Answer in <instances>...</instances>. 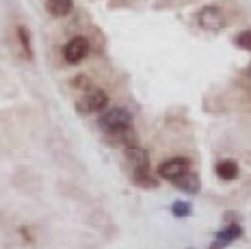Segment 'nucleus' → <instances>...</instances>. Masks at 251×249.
Wrapping results in <instances>:
<instances>
[{
  "instance_id": "nucleus-9",
  "label": "nucleus",
  "mask_w": 251,
  "mask_h": 249,
  "mask_svg": "<svg viewBox=\"0 0 251 249\" xmlns=\"http://www.w3.org/2000/svg\"><path fill=\"white\" fill-rule=\"evenodd\" d=\"M72 0H46V9L54 15V18H63L72 11Z\"/></svg>"
},
{
  "instance_id": "nucleus-5",
  "label": "nucleus",
  "mask_w": 251,
  "mask_h": 249,
  "mask_svg": "<svg viewBox=\"0 0 251 249\" xmlns=\"http://www.w3.org/2000/svg\"><path fill=\"white\" fill-rule=\"evenodd\" d=\"M106 104H108L106 91H102V89H91L85 98H82L80 108H82V111H87V113H98V111H102V108L106 106Z\"/></svg>"
},
{
  "instance_id": "nucleus-4",
  "label": "nucleus",
  "mask_w": 251,
  "mask_h": 249,
  "mask_svg": "<svg viewBox=\"0 0 251 249\" xmlns=\"http://www.w3.org/2000/svg\"><path fill=\"white\" fill-rule=\"evenodd\" d=\"M188 171V160L186 158H169L158 167V175L165 180H177Z\"/></svg>"
},
{
  "instance_id": "nucleus-11",
  "label": "nucleus",
  "mask_w": 251,
  "mask_h": 249,
  "mask_svg": "<svg viewBox=\"0 0 251 249\" xmlns=\"http://www.w3.org/2000/svg\"><path fill=\"white\" fill-rule=\"evenodd\" d=\"M171 212H174V217H177V219H186V217H191V204H186V201H176L174 206H171Z\"/></svg>"
},
{
  "instance_id": "nucleus-13",
  "label": "nucleus",
  "mask_w": 251,
  "mask_h": 249,
  "mask_svg": "<svg viewBox=\"0 0 251 249\" xmlns=\"http://www.w3.org/2000/svg\"><path fill=\"white\" fill-rule=\"evenodd\" d=\"M249 76H251V65H249Z\"/></svg>"
},
{
  "instance_id": "nucleus-10",
  "label": "nucleus",
  "mask_w": 251,
  "mask_h": 249,
  "mask_svg": "<svg viewBox=\"0 0 251 249\" xmlns=\"http://www.w3.org/2000/svg\"><path fill=\"white\" fill-rule=\"evenodd\" d=\"M18 39H20V46H22L26 59H33V46H30V33L26 26H18Z\"/></svg>"
},
{
  "instance_id": "nucleus-7",
  "label": "nucleus",
  "mask_w": 251,
  "mask_h": 249,
  "mask_svg": "<svg viewBox=\"0 0 251 249\" xmlns=\"http://www.w3.org/2000/svg\"><path fill=\"white\" fill-rule=\"evenodd\" d=\"M214 171H217V175L221 180H226V182H229V180H236L238 178V165L234 163V160H221V163L214 167Z\"/></svg>"
},
{
  "instance_id": "nucleus-1",
  "label": "nucleus",
  "mask_w": 251,
  "mask_h": 249,
  "mask_svg": "<svg viewBox=\"0 0 251 249\" xmlns=\"http://www.w3.org/2000/svg\"><path fill=\"white\" fill-rule=\"evenodd\" d=\"M130 124H132V115L126 108H113L100 117L102 130L108 134H122L130 128Z\"/></svg>"
},
{
  "instance_id": "nucleus-3",
  "label": "nucleus",
  "mask_w": 251,
  "mask_h": 249,
  "mask_svg": "<svg viewBox=\"0 0 251 249\" xmlns=\"http://www.w3.org/2000/svg\"><path fill=\"white\" fill-rule=\"evenodd\" d=\"M89 54V41L85 37H74L65 44L63 48V56L67 63H80L82 59Z\"/></svg>"
},
{
  "instance_id": "nucleus-8",
  "label": "nucleus",
  "mask_w": 251,
  "mask_h": 249,
  "mask_svg": "<svg viewBox=\"0 0 251 249\" xmlns=\"http://www.w3.org/2000/svg\"><path fill=\"white\" fill-rule=\"evenodd\" d=\"M174 182H177V189H182L184 193L195 195L197 191H200V178H197L195 174H188V171L184 175H180L177 180H174Z\"/></svg>"
},
{
  "instance_id": "nucleus-12",
  "label": "nucleus",
  "mask_w": 251,
  "mask_h": 249,
  "mask_svg": "<svg viewBox=\"0 0 251 249\" xmlns=\"http://www.w3.org/2000/svg\"><path fill=\"white\" fill-rule=\"evenodd\" d=\"M236 46L243 50H251V30H243L236 35Z\"/></svg>"
},
{
  "instance_id": "nucleus-2",
  "label": "nucleus",
  "mask_w": 251,
  "mask_h": 249,
  "mask_svg": "<svg viewBox=\"0 0 251 249\" xmlns=\"http://www.w3.org/2000/svg\"><path fill=\"white\" fill-rule=\"evenodd\" d=\"M197 22H200V26L203 30H210V33H219L223 26H226V15H223L221 7H203L200 15H197Z\"/></svg>"
},
{
  "instance_id": "nucleus-6",
  "label": "nucleus",
  "mask_w": 251,
  "mask_h": 249,
  "mask_svg": "<svg viewBox=\"0 0 251 249\" xmlns=\"http://www.w3.org/2000/svg\"><path fill=\"white\" fill-rule=\"evenodd\" d=\"M240 234H243V227L240 225H227L226 230H221L217 236H214V243L210 245V249H223L226 245H229L232 241H236V238H240Z\"/></svg>"
}]
</instances>
